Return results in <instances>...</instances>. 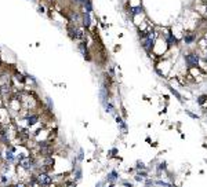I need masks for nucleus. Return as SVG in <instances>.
I'll use <instances>...</instances> for the list:
<instances>
[{
  "instance_id": "11",
  "label": "nucleus",
  "mask_w": 207,
  "mask_h": 187,
  "mask_svg": "<svg viewBox=\"0 0 207 187\" xmlns=\"http://www.w3.org/2000/svg\"><path fill=\"white\" fill-rule=\"evenodd\" d=\"M83 26H84L86 29L91 26V16L88 13H84V15H83Z\"/></svg>"
},
{
  "instance_id": "19",
  "label": "nucleus",
  "mask_w": 207,
  "mask_h": 187,
  "mask_svg": "<svg viewBox=\"0 0 207 187\" xmlns=\"http://www.w3.org/2000/svg\"><path fill=\"white\" fill-rule=\"evenodd\" d=\"M203 58H204V59H206V61H207V50H206V51H204V52H203Z\"/></svg>"
},
{
  "instance_id": "7",
  "label": "nucleus",
  "mask_w": 207,
  "mask_h": 187,
  "mask_svg": "<svg viewBox=\"0 0 207 187\" xmlns=\"http://www.w3.org/2000/svg\"><path fill=\"white\" fill-rule=\"evenodd\" d=\"M126 11L127 14L130 15V18H132V16L135 15H140V14L145 13V10H144V6H137V7H126Z\"/></svg>"
},
{
  "instance_id": "3",
  "label": "nucleus",
  "mask_w": 207,
  "mask_h": 187,
  "mask_svg": "<svg viewBox=\"0 0 207 187\" xmlns=\"http://www.w3.org/2000/svg\"><path fill=\"white\" fill-rule=\"evenodd\" d=\"M168 51H170V47H168V44L166 43L164 37H163V36H159V38L156 40L153 48H152V52H153L157 58H163V57L167 55Z\"/></svg>"
},
{
  "instance_id": "13",
  "label": "nucleus",
  "mask_w": 207,
  "mask_h": 187,
  "mask_svg": "<svg viewBox=\"0 0 207 187\" xmlns=\"http://www.w3.org/2000/svg\"><path fill=\"white\" fill-rule=\"evenodd\" d=\"M117 178H119V176H117V172H116V170H112V172H110L109 175H108V178H106V179L110 182V183H115V182L117 180Z\"/></svg>"
},
{
  "instance_id": "20",
  "label": "nucleus",
  "mask_w": 207,
  "mask_h": 187,
  "mask_svg": "<svg viewBox=\"0 0 207 187\" xmlns=\"http://www.w3.org/2000/svg\"><path fill=\"white\" fill-rule=\"evenodd\" d=\"M76 2H79V3H80V2H82V0H76Z\"/></svg>"
},
{
  "instance_id": "18",
  "label": "nucleus",
  "mask_w": 207,
  "mask_h": 187,
  "mask_svg": "<svg viewBox=\"0 0 207 187\" xmlns=\"http://www.w3.org/2000/svg\"><path fill=\"white\" fill-rule=\"evenodd\" d=\"M203 37L206 38V40H207V29H206V30H204V32H203Z\"/></svg>"
},
{
  "instance_id": "10",
  "label": "nucleus",
  "mask_w": 207,
  "mask_h": 187,
  "mask_svg": "<svg viewBox=\"0 0 207 187\" xmlns=\"http://www.w3.org/2000/svg\"><path fill=\"white\" fill-rule=\"evenodd\" d=\"M73 38H76V40H79V41H84V38H86L84 30L80 29V28H76V30H75V37H73Z\"/></svg>"
},
{
  "instance_id": "1",
  "label": "nucleus",
  "mask_w": 207,
  "mask_h": 187,
  "mask_svg": "<svg viewBox=\"0 0 207 187\" xmlns=\"http://www.w3.org/2000/svg\"><path fill=\"white\" fill-rule=\"evenodd\" d=\"M155 70L157 72L159 76L167 77L170 76V73L173 72V59L171 58H157V61L155 62Z\"/></svg>"
},
{
  "instance_id": "16",
  "label": "nucleus",
  "mask_w": 207,
  "mask_h": 187,
  "mask_svg": "<svg viewBox=\"0 0 207 187\" xmlns=\"http://www.w3.org/2000/svg\"><path fill=\"white\" fill-rule=\"evenodd\" d=\"M105 110H106L108 113H113V106H112V103H106V106H105Z\"/></svg>"
},
{
  "instance_id": "6",
  "label": "nucleus",
  "mask_w": 207,
  "mask_h": 187,
  "mask_svg": "<svg viewBox=\"0 0 207 187\" xmlns=\"http://www.w3.org/2000/svg\"><path fill=\"white\" fill-rule=\"evenodd\" d=\"M37 184L39 186H50V184L52 183V179L50 175H47V173H40V175L37 176Z\"/></svg>"
},
{
  "instance_id": "14",
  "label": "nucleus",
  "mask_w": 207,
  "mask_h": 187,
  "mask_svg": "<svg viewBox=\"0 0 207 187\" xmlns=\"http://www.w3.org/2000/svg\"><path fill=\"white\" fill-rule=\"evenodd\" d=\"M8 92H10V87H8V84H4V85L0 87V94H2V95H6V94H8Z\"/></svg>"
},
{
  "instance_id": "4",
  "label": "nucleus",
  "mask_w": 207,
  "mask_h": 187,
  "mask_svg": "<svg viewBox=\"0 0 207 187\" xmlns=\"http://www.w3.org/2000/svg\"><path fill=\"white\" fill-rule=\"evenodd\" d=\"M201 59V55L196 51H188L184 54V62L186 69L189 68H195V66H199V62Z\"/></svg>"
},
{
  "instance_id": "12",
  "label": "nucleus",
  "mask_w": 207,
  "mask_h": 187,
  "mask_svg": "<svg viewBox=\"0 0 207 187\" xmlns=\"http://www.w3.org/2000/svg\"><path fill=\"white\" fill-rule=\"evenodd\" d=\"M79 50H80V52H82L84 57H88V51H87V44L84 43V41H80V44H79Z\"/></svg>"
},
{
  "instance_id": "2",
  "label": "nucleus",
  "mask_w": 207,
  "mask_h": 187,
  "mask_svg": "<svg viewBox=\"0 0 207 187\" xmlns=\"http://www.w3.org/2000/svg\"><path fill=\"white\" fill-rule=\"evenodd\" d=\"M159 36H160L159 28H156V29H155L152 33H149V35H146L145 37L141 38V46H142V48L145 50L146 54L152 51V48H153V46H155V43H156V40L159 38Z\"/></svg>"
},
{
  "instance_id": "5",
  "label": "nucleus",
  "mask_w": 207,
  "mask_h": 187,
  "mask_svg": "<svg viewBox=\"0 0 207 187\" xmlns=\"http://www.w3.org/2000/svg\"><path fill=\"white\" fill-rule=\"evenodd\" d=\"M197 40L199 35L196 33V30H185L181 37V43L185 44V46H196Z\"/></svg>"
},
{
  "instance_id": "8",
  "label": "nucleus",
  "mask_w": 207,
  "mask_h": 187,
  "mask_svg": "<svg viewBox=\"0 0 207 187\" xmlns=\"http://www.w3.org/2000/svg\"><path fill=\"white\" fill-rule=\"evenodd\" d=\"M35 164V160L30 158V157H22L19 160V165H21L24 169H30V167Z\"/></svg>"
},
{
  "instance_id": "17",
  "label": "nucleus",
  "mask_w": 207,
  "mask_h": 187,
  "mask_svg": "<svg viewBox=\"0 0 207 187\" xmlns=\"http://www.w3.org/2000/svg\"><path fill=\"white\" fill-rule=\"evenodd\" d=\"M14 187H25V184L24 183H18V184H15Z\"/></svg>"
},
{
  "instance_id": "9",
  "label": "nucleus",
  "mask_w": 207,
  "mask_h": 187,
  "mask_svg": "<svg viewBox=\"0 0 207 187\" xmlns=\"http://www.w3.org/2000/svg\"><path fill=\"white\" fill-rule=\"evenodd\" d=\"M146 19V14L145 13H142V14H140V15H135V16H132L131 18V22L135 25V28L138 26V25H141L144 21Z\"/></svg>"
},
{
  "instance_id": "15",
  "label": "nucleus",
  "mask_w": 207,
  "mask_h": 187,
  "mask_svg": "<svg viewBox=\"0 0 207 187\" xmlns=\"http://www.w3.org/2000/svg\"><path fill=\"white\" fill-rule=\"evenodd\" d=\"M37 120H39L37 116H30V117H28V124H29V125H33V124L37 123Z\"/></svg>"
},
{
  "instance_id": "21",
  "label": "nucleus",
  "mask_w": 207,
  "mask_h": 187,
  "mask_svg": "<svg viewBox=\"0 0 207 187\" xmlns=\"http://www.w3.org/2000/svg\"><path fill=\"white\" fill-rule=\"evenodd\" d=\"M0 129H2V128H0Z\"/></svg>"
}]
</instances>
